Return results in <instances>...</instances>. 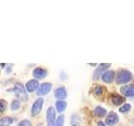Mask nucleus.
I'll return each instance as SVG.
<instances>
[{
  "mask_svg": "<svg viewBox=\"0 0 134 126\" xmlns=\"http://www.w3.org/2000/svg\"><path fill=\"white\" fill-rule=\"evenodd\" d=\"M66 107H67V103L63 100H58L55 103V108L59 113L64 112L65 110Z\"/></svg>",
  "mask_w": 134,
  "mask_h": 126,
  "instance_id": "15",
  "label": "nucleus"
},
{
  "mask_svg": "<svg viewBox=\"0 0 134 126\" xmlns=\"http://www.w3.org/2000/svg\"><path fill=\"white\" fill-rule=\"evenodd\" d=\"M64 122H65V117L64 115H60L56 119V123L54 126H64Z\"/></svg>",
  "mask_w": 134,
  "mask_h": 126,
  "instance_id": "20",
  "label": "nucleus"
},
{
  "mask_svg": "<svg viewBox=\"0 0 134 126\" xmlns=\"http://www.w3.org/2000/svg\"><path fill=\"white\" fill-rule=\"evenodd\" d=\"M7 104L8 103L5 100L3 99L0 100V111H1V113H3L5 111V109L7 108Z\"/></svg>",
  "mask_w": 134,
  "mask_h": 126,
  "instance_id": "22",
  "label": "nucleus"
},
{
  "mask_svg": "<svg viewBox=\"0 0 134 126\" xmlns=\"http://www.w3.org/2000/svg\"><path fill=\"white\" fill-rule=\"evenodd\" d=\"M39 85H40V83H39V82L37 81V80L31 79L26 83V86H25V87H26L27 92H35V91L39 89V87H40Z\"/></svg>",
  "mask_w": 134,
  "mask_h": 126,
  "instance_id": "10",
  "label": "nucleus"
},
{
  "mask_svg": "<svg viewBox=\"0 0 134 126\" xmlns=\"http://www.w3.org/2000/svg\"><path fill=\"white\" fill-rule=\"evenodd\" d=\"M46 75H47V71L42 68V67H36L33 71L34 77H35L37 79H44L46 77Z\"/></svg>",
  "mask_w": 134,
  "mask_h": 126,
  "instance_id": "13",
  "label": "nucleus"
},
{
  "mask_svg": "<svg viewBox=\"0 0 134 126\" xmlns=\"http://www.w3.org/2000/svg\"><path fill=\"white\" fill-rule=\"evenodd\" d=\"M131 104L129 103H126L124 105H122L120 108H119V111L120 113H127L128 111H130V109H131Z\"/></svg>",
  "mask_w": 134,
  "mask_h": 126,
  "instance_id": "19",
  "label": "nucleus"
},
{
  "mask_svg": "<svg viewBox=\"0 0 134 126\" xmlns=\"http://www.w3.org/2000/svg\"><path fill=\"white\" fill-rule=\"evenodd\" d=\"M51 88H52V84L50 82H44L43 84H41L39 87V89L37 90V95H39V96L46 95L50 92Z\"/></svg>",
  "mask_w": 134,
  "mask_h": 126,
  "instance_id": "6",
  "label": "nucleus"
},
{
  "mask_svg": "<svg viewBox=\"0 0 134 126\" xmlns=\"http://www.w3.org/2000/svg\"><path fill=\"white\" fill-rule=\"evenodd\" d=\"M14 92L15 96L19 100L23 102H26L29 99V95L27 93V90L25 89L24 85L21 82H16L14 87Z\"/></svg>",
  "mask_w": 134,
  "mask_h": 126,
  "instance_id": "1",
  "label": "nucleus"
},
{
  "mask_svg": "<svg viewBox=\"0 0 134 126\" xmlns=\"http://www.w3.org/2000/svg\"><path fill=\"white\" fill-rule=\"evenodd\" d=\"M13 122L14 119L11 117H3L0 120V126H10Z\"/></svg>",
  "mask_w": 134,
  "mask_h": 126,
  "instance_id": "17",
  "label": "nucleus"
},
{
  "mask_svg": "<svg viewBox=\"0 0 134 126\" xmlns=\"http://www.w3.org/2000/svg\"><path fill=\"white\" fill-rule=\"evenodd\" d=\"M80 116L77 114V113H74L71 116L70 119V124L71 126H80Z\"/></svg>",
  "mask_w": 134,
  "mask_h": 126,
  "instance_id": "18",
  "label": "nucleus"
},
{
  "mask_svg": "<svg viewBox=\"0 0 134 126\" xmlns=\"http://www.w3.org/2000/svg\"><path fill=\"white\" fill-rule=\"evenodd\" d=\"M111 66V64L110 63H108V64H107V63H102V64H100L98 66L97 68L96 69V71H94V74H93V79L94 80H98L100 76H102V74L103 75L105 72L104 71L107 70L109 67Z\"/></svg>",
  "mask_w": 134,
  "mask_h": 126,
  "instance_id": "5",
  "label": "nucleus"
},
{
  "mask_svg": "<svg viewBox=\"0 0 134 126\" xmlns=\"http://www.w3.org/2000/svg\"><path fill=\"white\" fill-rule=\"evenodd\" d=\"M44 104V98H39L35 102L33 103L32 108H31V114L33 116H36L41 112L42 108H43Z\"/></svg>",
  "mask_w": 134,
  "mask_h": 126,
  "instance_id": "3",
  "label": "nucleus"
},
{
  "mask_svg": "<svg viewBox=\"0 0 134 126\" xmlns=\"http://www.w3.org/2000/svg\"><path fill=\"white\" fill-rule=\"evenodd\" d=\"M132 124H133V125H134V119H133V120H132Z\"/></svg>",
  "mask_w": 134,
  "mask_h": 126,
  "instance_id": "26",
  "label": "nucleus"
},
{
  "mask_svg": "<svg viewBox=\"0 0 134 126\" xmlns=\"http://www.w3.org/2000/svg\"><path fill=\"white\" fill-rule=\"evenodd\" d=\"M19 107H20V103L19 102L18 100L13 101L12 103H11V109H12V110H14V111L18 110V109L19 108Z\"/></svg>",
  "mask_w": 134,
  "mask_h": 126,
  "instance_id": "21",
  "label": "nucleus"
},
{
  "mask_svg": "<svg viewBox=\"0 0 134 126\" xmlns=\"http://www.w3.org/2000/svg\"><path fill=\"white\" fill-rule=\"evenodd\" d=\"M54 97L55 98H57L58 100H64L65 98H66L67 97V92L65 87H58L55 90V92H54Z\"/></svg>",
  "mask_w": 134,
  "mask_h": 126,
  "instance_id": "14",
  "label": "nucleus"
},
{
  "mask_svg": "<svg viewBox=\"0 0 134 126\" xmlns=\"http://www.w3.org/2000/svg\"><path fill=\"white\" fill-rule=\"evenodd\" d=\"M114 78H115L114 71H107L102 76V80L106 83H111L114 81Z\"/></svg>",
  "mask_w": 134,
  "mask_h": 126,
  "instance_id": "12",
  "label": "nucleus"
},
{
  "mask_svg": "<svg viewBox=\"0 0 134 126\" xmlns=\"http://www.w3.org/2000/svg\"><path fill=\"white\" fill-rule=\"evenodd\" d=\"M119 121L118 115L115 112H110L107 114V117L106 119V124L108 125H116Z\"/></svg>",
  "mask_w": 134,
  "mask_h": 126,
  "instance_id": "8",
  "label": "nucleus"
},
{
  "mask_svg": "<svg viewBox=\"0 0 134 126\" xmlns=\"http://www.w3.org/2000/svg\"><path fill=\"white\" fill-rule=\"evenodd\" d=\"M97 126H107L106 124H105L102 121H99L97 123Z\"/></svg>",
  "mask_w": 134,
  "mask_h": 126,
  "instance_id": "24",
  "label": "nucleus"
},
{
  "mask_svg": "<svg viewBox=\"0 0 134 126\" xmlns=\"http://www.w3.org/2000/svg\"><path fill=\"white\" fill-rule=\"evenodd\" d=\"M110 98H111V103L113 105H115V106H119V105L125 103V101H126V98L124 97L121 96L117 93H111Z\"/></svg>",
  "mask_w": 134,
  "mask_h": 126,
  "instance_id": "9",
  "label": "nucleus"
},
{
  "mask_svg": "<svg viewBox=\"0 0 134 126\" xmlns=\"http://www.w3.org/2000/svg\"><path fill=\"white\" fill-rule=\"evenodd\" d=\"M132 79V74L127 70L121 69L116 74V82L117 84H124L131 82Z\"/></svg>",
  "mask_w": 134,
  "mask_h": 126,
  "instance_id": "2",
  "label": "nucleus"
},
{
  "mask_svg": "<svg viewBox=\"0 0 134 126\" xmlns=\"http://www.w3.org/2000/svg\"><path fill=\"white\" fill-rule=\"evenodd\" d=\"M107 92V88L104 86H96L94 88L93 94L96 97V98H99V99L102 98V100H103L105 96H106Z\"/></svg>",
  "mask_w": 134,
  "mask_h": 126,
  "instance_id": "7",
  "label": "nucleus"
},
{
  "mask_svg": "<svg viewBox=\"0 0 134 126\" xmlns=\"http://www.w3.org/2000/svg\"><path fill=\"white\" fill-rule=\"evenodd\" d=\"M94 113L96 117L99 118H102L104 116H106L107 114V110L104 108L100 107V106H97L96 107V108L94 109Z\"/></svg>",
  "mask_w": 134,
  "mask_h": 126,
  "instance_id": "16",
  "label": "nucleus"
},
{
  "mask_svg": "<svg viewBox=\"0 0 134 126\" xmlns=\"http://www.w3.org/2000/svg\"><path fill=\"white\" fill-rule=\"evenodd\" d=\"M18 126H32L31 123L27 119H24L19 122V124H18Z\"/></svg>",
  "mask_w": 134,
  "mask_h": 126,
  "instance_id": "23",
  "label": "nucleus"
},
{
  "mask_svg": "<svg viewBox=\"0 0 134 126\" xmlns=\"http://www.w3.org/2000/svg\"><path fill=\"white\" fill-rule=\"evenodd\" d=\"M37 126H44V125H43V124H39Z\"/></svg>",
  "mask_w": 134,
  "mask_h": 126,
  "instance_id": "25",
  "label": "nucleus"
},
{
  "mask_svg": "<svg viewBox=\"0 0 134 126\" xmlns=\"http://www.w3.org/2000/svg\"><path fill=\"white\" fill-rule=\"evenodd\" d=\"M120 91L126 97H134V84L121 87Z\"/></svg>",
  "mask_w": 134,
  "mask_h": 126,
  "instance_id": "11",
  "label": "nucleus"
},
{
  "mask_svg": "<svg viewBox=\"0 0 134 126\" xmlns=\"http://www.w3.org/2000/svg\"><path fill=\"white\" fill-rule=\"evenodd\" d=\"M46 121L48 126H54L56 123L55 120V110L53 107H49L46 112Z\"/></svg>",
  "mask_w": 134,
  "mask_h": 126,
  "instance_id": "4",
  "label": "nucleus"
}]
</instances>
